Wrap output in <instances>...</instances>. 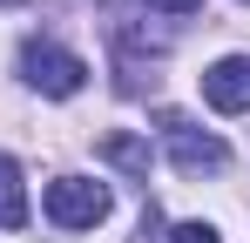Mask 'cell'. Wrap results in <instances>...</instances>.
I'll return each instance as SVG.
<instances>
[{"label":"cell","instance_id":"6da1fadb","mask_svg":"<svg viewBox=\"0 0 250 243\" xmlns=\"http://www.w3.org/2000/svg\"><path fill=\"white\" fill-rule=\"evenodd\" d=\"M156 128H163V142H169V162L183 169V176H216L223 162H230V149H223V135H209V128H196L189 115H156Z\"/></svg>","mask_w":250,"mask_h":243},{"label":"cell","instance_id":"7a4b0ae2","mask_svg":"<svg viewBox=\"0 0 250 243\" xmlns=\"http://www.w3.org/2000/svg\"><path fill=\"white\" fill-rule=\"evenodd\" d=\"M21 75H27V88L68 101V95H82L88 61H82V54H68V47H54V40H27V47H21Z\"/></svg>","mask_w":250,"mask_h":243},{"label":"cell","instance_id":"3957f363","mask_svg":"<svg viewBox=\"0 0 250 243\" xmlns=\"http://www.w3.org/2000/svg\"><path fill=\"white\" fill-rule=\"evenodd\" d=\"M102 216H108V189H102V182H88V176L47 182V223H54V230H95Z\"/></svg>","mask_w":250,"mask_h":243},{"label":"cell","instance_id":"277c9868","mask_svg":"<svg viewBox=\"0 0 250 243\" xmlns=\"http://www.w3.org/2000/svg\"><path fill=\"white\" fill-rule=\"evenodd\" d=\"M203 101L216 115H244L250 108V54H223L216 68H203Z\"/></svg>","mask_w":250,"mask_h":243},{"label":"cell","instance_id":"5b68a950","mask_svg":"<svg viewBox=\"0 0 250 243\" xmlns=\"http://www.w3.org/2000/svg\"><path fill=\"white\" fill-rule=\"evenodd\" d=\"M27 223V182H21V162L0 156V230H21Z\"/></svg>","mask_w":250,"mask_h":243},{"label":"cell","instance_id":"8992f818","mask_svg":"<svg viewBox=\"0 0 250 243\" xmlns=\"http://www.w3.org/2000/svg\"><path fill=\"white\" fill-rule=\"evenodd\" d=\"M102 156L115 162V169H128V176H142V182H149V142H135V135H108V142H102Z\"/></svg>","mask_w":250,"mask_h":243},{"label":"cell","instance_id":"52a82bcc","mask_svg":"<svg viewBox=\"0 0 250 243\" xmlns=\"http://www.w3.org/2000/svg\"><path fill=\"white\" fill-rule=\"evenodd\" d=\"M163 243H216V230H209V223H176Z\"/></svg>","mask_w":250,"mask_h":243},{"label":"cell","instance_id":"ba28073f","mask_svg":"<svg viewBox=\"0 0 250 243\" xmlns=\"http://www.w3.org/2000/svg\"><path fill=\"white\" fill-rule=\"evenodd\" d=\"M149 7H163V14H203V0H149Z\"/></svg>","mask_w":250,"mask_h":243},{"label":"cell","instance_id":"9c48e42d","mask_svg":"<svg viewBox=\"0 0 250 243\" xmlns=\"http://www.w3.org/2000/svg\"><path fill=\"white\" fill-rule=\"evenodd\" d=\"M0 7H21V0H0Z\"/></svg>","mask_w":250,"mask_h":243},{"label":"cell","instance_id":"30bf717a","mask_svg":"<svg viewBox=\"0 0 250 243\" xmlns=\"http://www.w3.org/2000/svg\"><path fill=\"white\" fill-rule=\"evenodd\" d=\"M244 7H250V0H244Z\"/></svg>","mask_w":250,"mask_h":243}]
</instances>
